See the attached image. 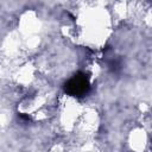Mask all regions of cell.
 I'll list each match as a JSON object with an SVG mask.
<instances>
[{
	"label": "cell",
	"mask_w": 152,
	"mask_h": 152,
	"mask_svg": "<svg viewBox=\"0 0 152 152\" xmlns=\"http://www.w3.org/2000/svg\"><path fill=\"white\" fill-rule=\"evenodd\" d=\"M88 89L89 82L84 75H76L65 84V90L74 96H82L88 91Z\"/></svg>",
	"instance_id": "6da1fadb"
}]
</instances>
